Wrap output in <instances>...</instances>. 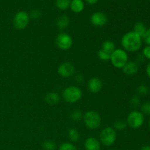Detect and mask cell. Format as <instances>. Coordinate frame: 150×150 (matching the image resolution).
Segmentation results:
<instances>
[{"label": "cell", "mask_w": 150, "mask_h": 150, "mask_svg": "<svg viewBox=\"0 0 150 150\" xmlns=\"http://www.w3.org/2000/svg\"><path fill=\"white\" fill-rule=\"evenodd\" d=\"M111 150H116V149H111Z\"/></svg>", "instance_id": "8d00e7d4"}, {"label": "cell", "mask_w": 150, "mask_h": 150, "mask_svg": "<svg viewBox=\"0 0 150 150\" xmlns=\"http://www.w3.org/2000/svg\"><path fill=\"white\" fill-rule=\"evenodd\" d=\"M127 124L133 129H138L142 127L144 122V116L141 111H133L127 117Z\"/></svg>", "instance_id": "8992f818"}, {"label": "cell", "mask_w": 150, "mask_h": 150, "mask_svg": "<svg viewBox=\"0 0 150 150\" xmlns=\"http://www.w3.org/2000/svg\"><path fill=\"white\" fill-rule=\"evenodd\" d=\"M142 39L144 40V42L147 44V45H150V28L147 29L144 36L143 37Z\"/></svg>", "instance_id": "f546056e"}, {"label": "cell", "mask_w": 150, "mask_h": 150, "mask_svg": "<svg viewBox=\"0 0 150 150\" xmlns=\"http://www.w3.org/2000/svg\"><path fill=\"white\" fill-rule=\"evenodd\" d=\"M121 44L125 51L136 52L142 48V38L132 31L123 35Z\"/></svg>", "instance_id": "6da1fadb"}, {"label": "cell", "mask_w": 150, "mask_h": 150, "mask_svg": "<svg viewBox=\"0 0 150 150\" xmlns=\"http://www.w3.org/2000/svg\"><path fill=\"white\" fill-rule=\"evenodd\" d=\"M83 120L85 125L90 130H96L101 125L100 116L95 111H89L85 113Z\"/></svg>", "instance_id": "3957f363"}, {"label": "cell", "mask_w": 150, "mask_h": 150, "mask_svg": "<svg viewBox=\"0 0 150 150\" xmlns=\"http://www.w3.org/2000/svg\"><path fill=\"white\" fill-rule=\"evenodd\" d=\"M149 1H150V0H149Z\"/></svg>", "instance_id": "74e56055"}, {"label": "cell", "mask_w": 150, "mask_h": 150, "mask_svg": "<svg viewBox=\"0 0 150 150\" xmlns=\"http://www.w3.org/2000/svg\"><path fill=\"white\" fill-rule=\"evenodd\" d=\"M70 24V18L65 15L59 16L57 18V26L59 29H64Z\"/></svg>", "instance_id": "e0dca14e"}, {"label": "cell", "mask_w": 150, "mask_h": 150, "mask_svg": "<svg viewBox=\"0 0 150 150\" xmlns=\"http://www.w3.org/2000/svg\"><path fill=\"white\" fill-rule=\"evenodd\" d=\"M42 148L44 150H56L57 144L53 141H45L42 144Z\"/></svg>", "instance_id": "7402d4cb"}, {"label": "cell", "mask_w": 150, "mask_h": 150, "mask_svg": "<svg viewBox=\"0 0 150 150\" xmlns=\"http://www.w3.org/2000/svg\"><path fill=\"white\" fill-rule=\"evenodd\" d=\"M140 99H139V98L138 96H133L131 98V100H130V103L134 107L139 106L140 105Z\"/></svg>", "instance_id": "f1b7e54d"}, {"label": "cell", "mask_w": 150, "mask_h": 150, "mask_svg": "<svg viewBox=\"0 0 150 150\" xmlns=\"http://www.w3.org/2000/svg\"><path fill=\"white\" fill-rule=\"evenodd\" d=\"M70 7L73 13H80L84 9V3L82 0H72Z\"/></svg>", "instance_id": "5bb4252c"}, {"label": "cell", "mask_w": 150, "mask_h": 150, "mask_svg": "<svg viewBox=\"0 0 150 150\" xmlns=\"http://www.w3.org/2000/svg\"><path fill=\"white\" fill-rule=\"evenodd\" d=\"M141 112L144 115L150 116V102H145L141 106Z\"/></svg>", "instance_id": "484cf974"}, {"label": "cell", "mask_w": 150, "mask_h": 150, "mask_svg": "<svg viewBox=\"0 0 150 150\" xmlns=\"http://www.w3.org/2000/svg\"><path fill=\"white\" fill-rule=\"evenodd\" d=\"M149 128H150V120H149Z\"/></svg>", "instance_id": "d590c367"}, {"label": "cell", "mask_w": 150, "mask_h": 150, "mask_svg": "<svg viewBox=\"0 0 150 150\" xmlns=\"http://www.w3.org/2000/svg\"><path fill=\"white\" fill-rule=\"evenodd\" d=\"M90 21L95 26H103L108 22V18L105 13L102 12H96L92 15Z\"/></svg>", "instance_id": "30bf717a"}, {"label": "cell", "mask_w": 150, "mask_h": 150, "mask_svg": "<svg viewBox=\"0 0 150 150\" xmlns=\"http://www.w3.org/2000/svg\"><path fill=\"white\" fill-rule=\"evenodd\" d=\"M82 91L80 88L75 86H70L64 89L62 97L64 101L68 103H75L80 100L82 98Z\"/></svg>", "instance_id": "7a4b0ae2"}, {"label": "cell", "mask_w": 150, "mask_h": 150, "mask_svg": "<svg viewBox=\"0 0 150 150\" xmlns=\"http://www.w3.org/2000/svg\"><path fill=\"white\" fill-rule=\"evenodd\" d=\"M70 0H57L56 6L59 10H65L70 7Z\"/></svg>", "instance_id": "d6986e66"}, {"label": "cell", "mask_w": 150, "mask_h": 150, "mask_svg": "<svg viewBox=\"0 0 150 150\" xmlns=\"http://www.w3.org/2000/svg\"><path fill=\"white\" fill-rule=\"evenodd\" d=\"M137 92L140 95H146L148 92V87L144 84H142L138 87Z\"/></svg>", "instance_id": "83f0119b"}, {"label": "cell", "mask_w": 150, "mask_h": 150, "mask_svg": "<svg viewBox=\"0 0 150 150\" xmlns=\"http://www.w3.org/2000/svg\"><path fill=\"white\" fill-rule=\"evenodd\" d=\"M68 137L72 142H76L80 139V134L76 129L70 128L68 130Z\"/></svg>", "instance_id": "ffe728a7"}, {"label": "cell", "mask_w": 150, "mask_h": 150, "mask_svg": "<svg viewBox=\"0 0 150 150\" xmlns=\"http://www.w3.org/2000/svg\"><path fill=\"white\" fill-rule=\"evenodd\" d=\"M98 58L100 60H102V61H108V60H110V59H111V54L105 52V51H103L102 49L98 51Z\"/></svg>", "instance_id": "d4e9b609"}, {"label": "cell", "mask_w": 150, "mask_h": 150, "mask_svg": "<svg viewBox=\"0 0 150 150\" xmlns=\"http://www.w3.org/2000/svg\"><path fill=\"white\" fill-rule=\"evenodd\" d=\"M146 26L144 25V23H142V22H137L136 23V24L133 26V32H135L136 34H137L139 36H140L141 38H143V37L144 36L145 33H146Z\"/></svg>", "instance_id": "2e32d148"}, {"label": "cell", "mask_w": 150, "mask_h": 150, "mask_svg": "<svg viewBox=\"0 0 150 150\" xmlns=\"http://www.w3.org/2000/svg\"><path fill=\"white\" fill-rule=\"evenodd\" d=\"M85 1H86V2L89 4H95L98 2V0H85Z\"/></svg>", "instance_id": "836d02e7"}, {"label": "cell", "mask_w": 150, "mask_h": 150, "mask_svg": "<svg viewBox=\"0 0 150 150\" xmlns=\"http://www.w3.org/2000/svg\"><path fill=\"white\" fill-rule=\"evenodd\" d=\"M58 73L59 76L63 78H69L73 76L75 73V67L72 63L69 62H63L58 67Z\"/></svg>", "instance_id": "9c48e42d"}, {"label": "cell", "mask_w": 150, "mask_h": 150, "mask_svg": "<svg viewBox=\"0 0 150 150\" xmlns=\"http://www.w3.org/2000/svg\"><path fill=\"white\" fill-rule=\"evenodd\" d=\"M111 64L117 68H122L125 64L128 62V55L127 51L121 48H116L111 54Z\"/></svg>", "instance_id": "277c9868"}, {"label": "cell", "mask_w": 150, "mask_h": 150, "mask_svg": "<svg viewBox=\"0 0 150 150\" xmlns=\"http://www.w3.org/2000/svg\"><path fill=\"white\" fill-rule=\"evenodd\" d=\"M29 18H30L36 20V19H38L40 18L41 12L40 11V10H32L30 13V14H29Z\"/></svg>", "instance_id": "4316f807"}, {"label": "cell", "mask_w": 150, "mask_h": 150, "mask_svg": "<svg viewBox=\"0 0 150 150\" xmlns=\"http://www.w3.org/2000/svg\"><path fill=\"white\" fill-rule=\"evenodd\" d=\"M29 15L25 11H19L13 18V25L18 30L24 29L29 23Z\"/></svg>", "instance_id": "52a82bcc"}, {"label": "cell", "mask_w": 150, "mask_h": 150, "mask_svg": "<svg viewBox=\"0 0 150 150\" xmlns=\"http://www.w3.org/2000/svg\"><path fill=\"white\" fill-rule=\"evenodd\" d=\"M143 55L145 58L150 60V45H147L143 49Z\"/></svg>", "instance_id": "4dcf8cb0"}, {"label": "cell", "mask_w": 150, "mask_h": 150, "mask_svg": "<svg viewBox=\"0 0 150 150\" xmlns=\"http://www.w3.org/2000/svg\"><path fill=\"white\" fill-rule=\"evenodd\" d=\"M59 150H78L77 147L72 143L65 142L60 145Z\"/></svg>", "instance_id": "cb8c5ba5"}, {"label": "cell", "mask_w": 150, "mask_h": 150, "mask_svg": "<svg viewBox=\"0 0 150 150\" xmlns=\"http://www.w3.org/2000/svg\"><path fill=\"white\" fill-rule=\"evenodd\" d=\"M122 69L126 76H134L139 71V65L135 62L128 61Z\"/></svg>", "instance_id": "7c38bea8"}, {"label": "cell", "mask_w": 150, "mask_h": 150, "mask_svg": "<svg viewBox=\"0 0 150 150\" xmlns=\"http://www.w3.org/2000/svg\"><path fill=\"white\" fill-rule=\"evenodd\" d=\"M60 100V97L57 92H48L45 97V101L49 105H57Z\"/></svg>", "instance_id": "9a60e30c"}, {"label": "cell", "mask_w": 150, "mask_h": 150, "mask_svg": "<svg viewBox=\"0 0 150 150\" xmlns=\"http://www.w3.org/2000/svg\"><path fill=\"white\" fill-rule=\"evenodd\" d=\"M140 150H150V146L146 145V146H144L141 148Z\"/></svg>", "instance_id": "e575fe53"}, {"label": "cell", "mask_w": 150, "mask_h": 150, "mask_svg": "<svg viewBox=\"0 0 150 150\" xmlns=\"http://www.w3.org/2000/svg\"><path fill=\"white\" fill-rule=\"evenodd\" d=\"M117 139V132L113 127H106L101 130L100 133V140L101 143L106 146L114 144Z\"/></svg>", "instance_id": "5b68a950"}, {"label": "cell", "mask_w": 150, "mask_h": 150, "mask_svg": "<svg viewBox=\"0 0 150 150\" xmlns=\"http://www.w3.org/2000/svg\"><path fill=\"white\" fill-rule=\"evenodd\" d=\"M127 122L125 121V120H117V121L114 123V127H113V128L115 130H123L127 127Z\"/></svg>", "instance_id": "44dd1931"}, {"label": "cell", "mask_w": 150, "mask_h": 150, "mask_svg": "<svg viewBox=\"0 0 150 150\" xmlns=\"http://www.w3.org/2000/svg\"><path fill=\"white\" fill-rule=\"evenodd\" d=\"M76 80L77 81V82L81 83V82H83V76L81 74H78L76 76Z\"/></svg>", "instance_id": "1f68e13d"}, {"label": "cell", "mask_w": 150, "mask_h": 150, "mask_svg": "<svg viewBox=\"0 0 150 150\" xmlns=\"http://www.w3.org/2000/svg\"><path fill=\"white\" fill-rule=\"evenodd\" d=\"M101 49L105 51V52L108 53V54H111L116 49L115 44L112 41L106 40L105 42H103V43L102 44V48H101Z\"/></svg>", "instance_id": "ac0fdd59"}, {"label": "cell", "mask_w": 150, "mask_h": 150, "mask_svg": "<svg viewBox=\"0 0 150 150\" xmlns=\"http://www.w3.org/2000/svg\"><path fill=\"white\" fill-rule=\"evenodd\" d=\"M84 148L86 150H100V144L95 138L89 137L85 140Z\"/></svg>", "instance_id": "4fadbf2b"}, {"label": "cell", "mask_w": 150, "mask_h": 150, "mask_svg": "<svg viewBox=\"0 0 150 150\" xmlns=\"http://www.w3.org/2000/svg\"><path fill=\"white\" fill-rule=\"evenodd\" d=\"M83 114L81 113V111H80L79 110H76V111H73L70 115L72 120L75 122H79L80 120H81L83 119Z\"/></svg>", "instance_id": "603a6c76"}, {"label": "cell", "mask_w": 150, "mask_h": 150, "mask_svg": "<svg viewBox=\"0 0 150 150\" xmlns=\"http://www.w3.org/2000/svg\"><path fill=\"white\" fill-rule=\"evenodd\" d=\"M57 45L62 50H68L73 45V39L71 36L67 33H60L56 39Z\"/></svg>", "instance_id": "ba28073f"}, {"label": "cell", "mask_w": 150, "mask_h": 150, "mask_svg": "<svg viewBox=\"0 0 150 150\" xmlns=\"http://www.w3.org/2000/svg\"><path fill=\"white\" fill-rule=\"evenodd\" d=\"M146 74H147L148 77H149L150 79V62L147 64V66H146Z\"/></svg>", "instance_id": "d6a6232c"}, {"label": "cell", "mask_w": 150, "mask_h": 150, "mask_svg": "<svg viewBox=\"0 0 150 150\" xmlns=\"http://www.w3.org/2000/svg\"><path fill=\"white\" fill-rule=\"evenodd\" d=\"M103 88V82L98 78H92L88 81V89L92 93H98Z\"/></svg>", "instance_id": "8fae6325"}]
</instances>
